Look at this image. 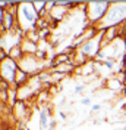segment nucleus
I'll use <instances>...</instances> for the list:
<instances>
[{
  "label": "nucleus",
  "instance_id": "obj_16",
  "mask_svg": "<svg viewBox=\"0 0 126 130\" xmlns=\"http://www.w3.org/2000/svg\"><path fill=\"white\" fill-rule=\"evenodd\" d=\"M91 109L92 111H100L101 109V105L100 104H94V105H91Z\"/></svg>",
  "mask_w": 126,
  "mask_h": 130
},
{
  "label": "nucleus",
  "instance_id": "obj_4",
  "mask_svg": "<svg viewBox=\"0 0 126 130\" xmlns=\"http://www.w3.org/2000/svg\"><path fill=\"white\" fill-rule=\"evenodd\" d=\"M19 71V64L12 58H6L5 61L0 62V78L8 81L9 84L13 87L16 80V74Z\"/></svg>",
  "mask_w": 126,
  "mask_h": 130
},
{
  "label": "nucleus",
  "instance_id": "obj_17",
  "mask_svg": "<svg viewBox=\"0 0 126 130\" xmlns=\"http://www.w3.org/2000/svg\"><path fill=\"white\" fill-rule=\"evenodd\" d=\"M123 55H125V56H126V49H125V53H123Z\"/></svg>",
  "mask_w": 126,
  "mask_h": 130
},
{
  "label": "nucleus",
  "instance_id": "obj_9",
  "mask_svg": "<svg viewBox=\"0 0 126 130\" xmlns=\"http://www.w3.org/2000/svg\"><path fill=\"white\" fill-rule=\"evenodd\" d=\"M107 86L110 90H117V89H126V86L120 81L119 77H111L110 80H107Z\"/></svg>",
  "mask_w": 126,
  "mask_h": 130
},
{
  "label": "nucleus",
  "instance_id": "obj_12",
  "mask_svg": "<svg viewBox=\"0 0 126 130\" xmlns=\"http://www.w3.org/2000/svg\"><path fill=\"white\" fill-rule=\"evenodd\" d=\"M92 64H94V61H88V64H85L84 67H81V70H82V74H84V75H89V74L94 73L95 67Z\"/></svg>",
  "mask_w": 126,
  "mask_h": 130
},
{
  "label": "nucleus",
  "instance_id": "obj_3",
  "mask_svg": "<svg viewBox=\"0 0 126 130\" xmlns=\"http://www.w3.org/2000/svg\"><path fill=\"white\" fill-rule=\"evenodd\" d=\"M111 2H87L85 3V16L91 25H98L104 19L106 13L109 12Z\"/></svg>",
  "mask_w": 126,
  "mask_h": 130
},
{
  "label": "nucleus",
  "instance_id": "obj_8",
  "mask_svg": "<svg viewBox=\"0 0 126 130\" xmlns=\"http://www.w3.org/2000/svg\"><path fill=\"white\" fill-rule=\"evenodd\" d=\"M9 58H12V59H15L16 62H19L22 58L25 56L24 50H22V47H21V44H16V46H12V47L9 49Z\"/></svg>",
  "mask_w": 126,
  "mask_h": 130
},
{
  "label": "nucleus",
  "instance_id": "obj_1",
  "mask_svg": "<svg viewBox=\"0 0 126 130\" xmlns=\"http://www.w3.org/2000/svg\"><path fill=\"white\" fill-rule=\"evenodd\" d=\"M126 22V2H111L109 12L106 13L104 19L97 25L100 31H104L111 27H120Z\"/></svg>",
  "mask_w": 126,
  "mask_h": 130
},
{
  "label": "nucleus",
  "instance_id": "obj_7",
  "mask_svg": "<svg viewBox=\"0 0 126 130\" xmlns=\"http://www.w3.org/2000/svg\"><path fill=\"white\" fill-rule=\"evenodd\" d=\"M21 47L24 50L25 55H37L40 50V46L35 43V41H31L28 39H24L22 43H21Z\"/></svg>",
  "mask_w": 126,
  "mask_h": 130
},
{
  "label": "nucleus",
  "instance_id": "obj_11",
  "mask_svg": "<svg viewBox=\"0 0 126 130\" xmlns=\"http://www.w3.org/2000/svg\"><path fill=\"white\" fill-rule=\"evenodd\" d=\"M32 5H34L35 10L38 12V15H43V13L46 12V5H47V2H46V0H41V2L34 0V2H32Z\"/></svg>",
  "mask_w": 126,
  "mask_h": 130
},
{
  "label": "nucleus",
  "instance_id": "obj_5",
  "mask_svg": "<svg viewBox=\"0 0 126 130\" xmlns=\"http://www.w3.org/2000/svg\"><path fill=\"white\" fill-rule=\"evenodd\" d=\"M101 49H103V32H100L97 37L88 40L87 43H84V44L79 47V50H81L89 61H95L97 56H98V53L101 52Z\"/></svg>",
  "mask_w": 126,
  "mask_h": 130
},
{
  "label": "nucleus",
  "instance_id": "obj_15",
  "mask_svg": "<svg viewBox=\"0 0 126 130\" xmlns=\"http://www.w3.org/2000/svg\"><path fill=\"white\" fill-rule=\"evenodd\" d=\"M81 104H82V105H85V106H89V105H91V98H84V99L81 101Z\"/></svg>",
  "mask_w": 126,
  "mask_h": 130
},
{
  "label": "nucleus",
  "instance_id": "obj_2",
  "mask_svg": "<svg viewBox=\"0 0 126 130\" xmlns=\"http://www.w3.org/2000/svg\"><path fill=\"white\" fill-rule=\"evenodd\" d=\"M40 21V15L35 10L32 2H19L18 6V24L22 32L37 30V24Z\"/></svg>",
  "mask_w": 126,
  "mask_h": 130
},
{
  "label": "nucleus",
  "instance_id": "obj_14",
  "mask_svg": "<svg viewBox=\"0 0 126 130\" xmlns=\"http://www.w3.org/2000/svg\"><path fill=\"white\" fill-rule=\"evenodd\" d=\"M84 89H85V86H84V84H78V86L75 87V95L82 93V92H84Z\"/></svg>",
  "mask_w": 126,
  "mask_h": 130
},
{
  "label": "nucleus",
  "instance_id": "obj_10",
  "mask_svg": "<svg viewBox=\"0 0 126 130\" xmlns=\"http://www.w3.org/2000/svg\"><path fill=\"white\" fill-rule=\"evenodd\" d=\"M48 120H50V112H47L46 109H41V111H40V124H41L43 129L50 127V126H48Z\"/></svg>",
  "mask_w": 126,
  "mask_h": 130
},
{
  "label": "nucleus",
  "instance_id": "obj_6",
  "mask_svg": "<svg viewBox=\"0 0 126 130\" xmlns=\"http://www.w3.org/2000/svg\"><path fill=\"white\" fill-rule=\"evenodd\" d=\"M19 70H22L24 73H26L29 77L31 75H38L41 73V67H40V59L35 55H25L19 62Z\"/></svg>",
  "mask_w": 126,
  "mask_h": 130
},
{
  "label": "nucleus",
  "instance_id": "obj_13",
  "mask_svg": "<svg viewBox=\"0 0 126 130\" xmlns=\"http://www.w3.org/2000/svg\"><path fill=\"white\" fill-rule=\"evenodd\" d=\"M114 64H116V61H114V59H107V61H104V67H106V68H109V70H113V68H114Z\"/></svg>",
  "mask_w": 126,
  "mask_h": 130
}]
</instances>
